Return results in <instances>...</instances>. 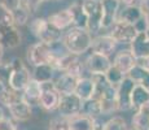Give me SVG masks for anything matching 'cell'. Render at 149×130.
<instances>
[{"mask_svg":"<svg viewBox=\"0 0 149 130\" xmlns=\"http://www.w3.org/2000/svg\"><path fill=\"white\" fill-rule=\"evenodd\" d=\"M134 27H135V30H136L137 34H139V33H147L148 24H147V18H145V16H143L141 18H140L139 21L134 25Z\"/></svg>","mask_w":149,"mask_h":130,"instance_id":"cell-38","label":"cell"},{"mask_svg":"<svg viewBox=\"0 0 149 130\" xmlns=\"http://www.w3.org/2000/svg\"><path fill=\"white\" fill-rule=\"evenodd\" d=\"M136 83L127 76L117 87V100H118V111H128L131 109V94Z\"/></svg>","mask_w":149,"mask_h":130,"instance_id":"cell-9","label":"cell"},{"mask_svg":"<svg viewBox=\"0 0 149 130\" xmlns=\"http://www.w3.org/2000/svg\"><path fill=\"white\" fill-rule=\"evenodd\" d=\"M42 89L43 91L40 95V99H39V105L42 108H44L45 111H54V109L58 108L61 95L54 90L52 82L43 83Z\"/></svg>","mask_w":149,"mask_h":130,"instance_id":"cell-11","label":"cell"},{"mask_svg":"<svg viewBox=\"0 0 149 130\" xmlns=\"http://www.w3.org/2000/svg\"><path fill=\"white\" fill-rule=\"evenodd\" d=\"M9 76L10 64L0 61V86H1V89H9Z\"/></svg>","mask_w":149,"mask_h":130,"instance_id":"cell-34","label":"cell"},{"mask_svg":"<svg viewBox=\"0 0 149 130\" xmlns=\"http://www.w3.org/2000/svg\"><path fill=\"white\" fill-rule=\"evenodd\" d=\"M83 11L87 17V30L91 34H96L101 30V0H84L82 3Z\"/></svg>","mask_w":149,"mask_h":130,"instance_id":"cell-5","label":"cell"},{"mask_svg":"<svg viewBox=\"0 0 149 130\" xmlns=\"http://www.w3.org/2000/svg\"><path fill=\"white\" fill-rule=\"evenodd\" d=\"M110 66H111V61L109 57L95 53V52H92L84 61V68L87 69L92 76L105 74Z\"/></svg>","mask_w":149,"mask_h":130,"instance_id":"cell-10","label":"cell"},{"mask_svg":"<svg viewBox=\"0 0 149 130\" xmlns=\"http://www.w3.org/2000/svg\"><path fill=\"white\" fill-rule=\"evenodd\" d=\"M21 33L13 24L10 14L4 13L0 18V44L7 48H16L21 44Z\"/></svg>","mask_w":149,"mask_h":130,"instance_id":"cell-3","label":"cell"},{"mask_svg":"<svg viewBox=\"0 0 149 130\" xmlns=\"http://www.w3.org/2000/svg\"><path fill=\"white\" fill-rule=\"evenodd\" d=\"M21 7V0H0V8L4 11V13L12 14Z\"/></svg>","mask_w":149,"mask_h":130,"instance_id":"cell-36","label":"cell"},{"mask_svg":"<svg viewBox=\"0 0 149 130\" xmlns=\"http://www.w3.org/2000/svg\"><path fill=\"white\" fill-rule=\"evenodd\" d=\"M48 130H70L69 129V120L61 117V116L53 117L52 120L49 121Z\"/></svg>","mask_w":149,"mask_h":130,"instance_id":"cell-35","label":"cell"},{"mask_svg":"<svg viewBox=\"0 0 149 130\" xmlns=\"http://www.w3.org/2000/svg\"><path fill=\"white\" fill-rule=\"evenodd\" d=\"M121 0H101V29H110L113 24L117 21V13H118Z\"/></svg>","mask_w":149,"mask_h":130,"instance_id":"cell-12","label":"cell"},{"mask_svg":"<svg viewBox=\"0 0 149 130\" xmlns=\"http://www.w3.org/2000/svg\"><path fill=\"white\" fill-rule=\"evenodd\" d=\"M143 16H144V13L140 9V7H126L119 16V21L130 25H135Z\"/></svg>","mask_w":149,"mask_h":130,"instance_id":"cell-28","label":"cell"},{"mask_svg":"<svg viewBox=\"0 0 149 130\" xmlns=\"http://www.w3.org/2000/svg\"><path fill=\"white\" fill-rule=\"evenodd\" d=\"M62 44L69 53L75 56L83 55L92 46V34L87 29L82 27H70L68 33L62 38Z\"/></svg>","mask_w":149,"mask_h":130,"instance_id":"cell-1","label":"cell"},{"mask_svg":"<svg viewBox=\"0 0 149 130\" xmlns=\"http://www.w3.org/2000/svg\"><path fill=\"white\" fill-rule=\"evenodd\" d=\"M81 113L86 115V116H88L91 118H99L102 115L100 100L96 99V98H92V99H88V100H86V102H83Z\"/></svg>","mask_w":149,"mask_h":130,"instance_id":"cell-27","label":"cell"},{"mask_svg":"<svg viewBox=\"0 0 149 130\" xmlns=\"http://www.w3.org/2000/svg\"><path fill=\"white\" fill-rule=\"evenodd\" d=\"M102 130H128V128L125 118L121 116H116L104 124Z\"/></svg>","mask_w":149,"mask_h":130,"instance_id":"cell-31","label":"cell"},{"mask_svg":"<svg viewBox=\"0 0 149 130\" xmlns=\"http://www.w3.org/2000/svg\"><path fill=\"white\" fill-rule=\"evenodd\" d=\"M3 55H4V47L0 44V61H1V59H3Z\"/></svg>","mask_w":149,"mask_h":130,"instance_id":"cell-43","label":"cell"},{"mask_svg":"<svg viewBox=\"0 0 149 130\" xmlns=\"http://www.w3.org/2000/svg\"><path fill=\"white\" fill-rule=\"evenodd\" d=\"M10 64V76H9V89L16 92L22 91L26 85L31 81V74L29 72L27 66L21 59L16 57Z\"/></svg>","mask_w":149,"mask_h":130,"instance_id":"cell-4","label":"cell"},{"mask_svg":"<svg viewBox=\"0 0 149 130\" xmlns=\"http://www.w3.org/2000/svg\"><path fill=\"white\" fill-rule=\"evenodd\" d=\"M47 21L49 22L51 25H53L56 29L61 30V31L65 30V29H69L71 25H74L73 14H71V12L69 11V8L51 14V16L47 18Z\"/></svg>","mask_w":149,"mask_h":130,"instance_id":"cell-18","label":"cell"},{"mask_svg":"<svg viewBox=\"0 0 149 130\" xmlns=\"http://www.w3.org/2000/svg\"><path fill=\"white\" fill-rule=\"evenodd\" d=\"M42 91H43L42 85L31 78V81L26 85V87L22 90L24 94H22L21 96H22V99L27 104H30V105H33V104H39Z\"/></svg>","mask_w":149,"mask_h":130,"instance_id":"cell-20","label":"cell"},{"mask_svg":"<svg viewBox=\"0 0 149 130\" xmlns=\"http://www.w3.org/2000/svg\"><path fill=\"white\" fill-rule=\"evenodd\" d=\"M54 76V68L51 64H40L34 66V72H33V79L39 82L40 85L43 83H48L52 82Z\"/></svg>","mask_w":149,"mask_h":130,"instance_id":"cell-22","label":"cell"},{"mask_svg":"<svg viewBox=\"0 0 149 130\" xmlns=\"http://www.w3.org/2000/svg\"><path fill=\"white\" fill-rule=\"evenodd\" d=\"M147 104H149V91L145 90L143 86L135 85L131 94V107L134 109H139Z\"/></svg>","mask_w":149,"mask_h":130,"instance_id":"cell-26","label":"cell"},{"mask_svg":"<svg viewBox=\"0 0 149 130\" xmlns=\"http://www.w3.org/2000/svg\"><path fill=\"white\" fill-rule=\"evenodd\" d=\"M4 118H5V117H4V112H3V109L0 108V124H1V121L4 120Z\"/></svg>","mask_w":149,"mask_h":130,"instance_id":"cell-44","label":"cell"},{"mask_svg":"<svg viewBox=\"0 0 149 130\" xmlns=\"http://www.w3.org/2000/svg\"><path fill=\"white\" fill-rule=\"evenodd\" d=\"M136 64L143 66L144 69H147V70L149 72V56L145 57V59H140V60H136Z\"/></svg>","mask_w":149,"mask_h":130,"instance_id":"cell-40","label":"cell"},{"mask_svg":"<svg viewBox=\"0 0 149 130\" xmlns=\"http://www.w3.org/2000/svg\"><path fill=\"white\" fill-rule=\"evenodd\" d=\"M82 105H83V100L78 96L77 94H66V95H61L58 104V111L60 116L64 118H71L77 115H79L82 112Z\"/></svg>","mask_w":149,"mask_h":130,"instance_id":"cell-7","label":"cell"},{"mask_svg":"<svg viewBox=\"0 0 149 130\" xmlns=\"http://www.w3.org/2000/svg\"><path fill=\"white\" fill-rule=\"evenodd\" d=\"M40 0H21V7L24 9H26L29 13H34L36 12V9L39 8L40 5Z\"/></svg>","mask_w":149,"mask_h":130,"instance_id":"cell-37","label":"cell"},{"mask_svg":"<svg viewBox=\"0 0 149 130\" xmlns=\"http://www.w3.org/2000/svg\"><path fill=\"white\" fill-rule=\"evenodd\" d=\"M140 9L143 11L144 14H148L149 13V0H140Z\"/></svg>","mask_w":149,"mask_h":130,"instance_id":"cell-39","label":"cell"},{"mask_svg":"<svg viewBox=\"0 0 149 130\" xmlns=\"http://www.w3.org/2000/svg\"><path fill=\"white\" fill-rule=\"evenodd\" d=\"M144 16H145V18H147V24H148V29H147V33H145V34H147V37L149 38V13L144 14Z\"/></svg>","mask_w":149,"mask_h":130,"instance_id":"cell-42","label":"cell"},{"mask_svg":"<svg viewBox=\"0 0 149 130\" xmlns=\"http://www.w3.org/2000/svg\"><path fill=\"white\" fill-rule=\"evenodd\" d=\"M127 77L131 78L136 85H140L149 91V72L147 69H144L140 65H135L130 72L127 73Z\"/></svg>","mask_w":149,"mask_h":130,"instance_id":"cell-24","label":"cell"},{"mask_svg":"<svg viewBox=\"0 0 149 130\" xmlns=\"http://www.w3.org/2000/svg\"><path fill=\"white\" fill-rule=\"evenodd\" d=\"M116 47H117V42L109 34L108 35H99L96 38H92V46H91V48L93 50L95 53L109 57L116 51Z\"/></svg>","mask_w":149,"mask_h":130,"instance_id":"cell-13","label":"cell"},{"mask_svg":"<svg viewBox=\"0 0 149 130\" xmlns=\"http://www.w3.org/2000/svg\"><path fill=\"white\" fill-rule=\"evenodd\" d=\"M69 11L73 14L74 27L87 29V17H86L84 11H83L82 3H74V4H71L69 7Z\"/></svg>","mask_w":149,"mask_h":130,"instance_id":"cell-29","label":"cell"},{"mask_svg":"<svg viewBox=\"0 0 149 130\" xmlns=\"http://www.w3.org/2000/svg\"><path fill=\"white\" fill-rule=\"evenodd\" d=\"M8 111H9L10 116L17 121H27L30 120L31 115H33V109L31 105L27 104L22 98L17 99L14 103H12L9 107H7Z\"/></svg>","mask_w":149,"mask_h":130,"instance_id":"cell-16","label":"cell"},{"mask_svg":"<svg viewBox=\"0 0 149 130\" xmlns=\"http://www.w3.org/2000/svg\"><path fill=\"white\" fill-rule=\"evenodd\" d=\"M113 65L116 66L117 69H119L123 74L127 76L128 72L136 65V60H135V57L132 56V53L130 52V50H123V51H119L118 53L116 55Z\"/></svg>","mask_w":149,"mask_h":130,"instance_id":"cell-19","label":"cell"},{"mask_svg":"<svg viewBox=\"0 0 149 130\" xmlns=\"http://www.w3.org/2000/svg\"><path fill=\"white\" fill-rule=\"evenodd\" d=\"M131 130H135V129H134V128H132V129H131Z\"/></svg>","mask_w":149,"mask_h":130,"instance_id":"cell-46","label":"cell"},{"mask_svg":"<svg viewBox=\"0 0 149 130\" xmlns=\"http://www.w3.org/2000/svg\"><path fill=\"white\" fill-rule=\"evenodd\" d=\"M121 3L126 5V7H139L140 0H121Z\"/></svg>","mask_w":149,"mask_h":130,"instance_id":"cell-41","label":"cell"},{"mask_svg":"<svg viewBox=\"0 0 149 130\" xmlns=\"http://www.w3.org/2000/svg\"><path fill=\"white\" fill-rule=\"evenodd\" d=\"M109 35L117 43H123V44H130L134 39L136 38L137 33L134 27V25L126 24L119 20H117L110 27Z\"/></svg>","mask_w":149,"mask_h":130,"instance_id":"cell-8","label":"cell"},{"mask_svg":"<svg viewBox=\"0 0 149 130\" xmlns=\"http://www.w3.org/2000/svg\"><path fill=\"white\" fill-rule=\"evenodd\" d=\"M70 130H95V118H91L83 113L69 118Z\"/></svg>","mask_w":149,"mask_h":130,"instance_id":"cell-23","label":"cell"},{"mask_svg":"<svg viewBox=\"0 0 149 130\" xmlns=\"http://www.w3.org/2000/svg\"><path fill=\"white\" fill-rule=\"evenodd\" d=\"M30 30L39 39V42L48 46L60 43V39L62 35L61 30L51 25L45 18H34L30 22Z\"/></svg>","mask_w":149,"mask_h":130,"instance_id":"cell-2","label":"cell"},{"mask_svg":"<svg viewBox=\"0 0 149 130\" xmlns=\"http://www.w3.org/2000/svg\"><path fill=\"white\" fill-rule=\"evenodd\" d=\"M130 52L135 60L145 59L149 56V38L145 33H139L136 38L130 43Z\"/></svg>","mask_w":149,"mask_h":130,"instance_id":"cell-14","label":"cell"},{"mask_svg":"<svg viewBox=\"0 0 149 130\" xmlns=\"http://www.w3.org/2000/svg\"><path fill=\"white\" fill-rule=\"evenodd\" d=\"M22 98L18 92L10 90V89H1L0 90V103L4 104L5 107H9L12 103H14L17 99Z\"/></svg>","mask_w":149,"mask_h":130,"instance_id":"cell-32","label":"cell"},{"mask_svg":"<svg viewBox=\"0 0 149 130\" xmlns=\"http://www.w3.org/2000/svg\"><path fill=\"white\" fill-rule=\"evenodd\" d=\"M54 56H56V53L52 50V47L42 42L35 43L31 47H29L27 50V60L34 66L40 64H51Z\"/></svg>","mask_w":149,"mask_h":130,"instance_id":"cell-6","label":"cell"},{"mask_svg":"<svg viewBox=\"0 0 149 130\" xmlns=\"http://www.w3.org/2000/svg\"><path fill=\"white\" fill-rule=\"evenodd\" d=\"M77 83H78V79L75 77L70 76L68 73H61L52 82V85L54 90L60 95H66V94H73L75 91Z\"/></svg>","mask_w":149,"mask_h":130,"instance_id":"cell-15","label":"cell"},{"mask_svg":"<svg viewBox=\"0 0 149 130\" xmlns=\"http://www.w3.org/2000/svg\"><path fill=\"white\" fill-rule=\"evenodd\" d=\"M74 94L78 95L83 102H86L88 99H92L95 96V83H93V81L91 78H86V77L78 79Z\"/></svg>","mask_w":149,"mask_h":130,"instance_id":"cell-21","label":"cell"},{"mask_svg":"<svg viewBox=\"0 0 149 130\" xmlns=\"http://www.w3.org/2000/svg\"><path fill=\"white\" fill-rule=\"evenodd\" d=\"M10 17H12V20H13V24L16 25L17 27H19V26H24L27 24L30 13H29L26 9H24L22 7H19L18 9L14 11V12L10 14Z\"/></svg>","mask_w":149,"mask_h":130,"instance_id":"cell-33","label":"cell"},{"mask_svg":"<svg viewBox=\"0 0 149 130\" xmlns=\"http://www.w3.org/2000/svg\"><path fill=\"white\" fill-rule=\"evenodd\" d=\"M132 126L135 130H149V104L136 109L132 117Z\"/></svg>","mask_w":149,"mask_h":130,"instance_id":"cell-25","label":"cell"},{"mask_svg":"<svg viewBox=\"0 0 149 130\" xmlns=\"http://www.w3.org/2000/svg\"><path fill=\"white\" fill-rule=\"evenodd\" d=\"M40 1H45V0H40Z\"/></svg>","mask_w":149,"mask_h":130,"instance_id":"cell-45","label":"cell"},{"mask_svg":"<svg viewBox=\"0 0 149 130\" xmlns=\"http://www.w3.org/2000/svg\"><path fill=\"white\" fill-rule=\"evenodd\" d=\"M97 99L101 103L102 113H111L118 111V100H117V87L109 86Z\"/></svg>","mask_w":149,"mask_h":130,"instance_id":"cell-17","label":"cell"},{"mask_svg":"<svg viewBox=\"0 0 149 130\" xmlns=\"http://www.w3.org/2000/svg\"><path fill=\"white\" fill-rule=\"evenodd\" d=\"M105 78H107L108 83L110 86H113V87H118L119 83L122 82L123 79H125L126 74H123L119 69H117L116 66H114L113 64H111V66L108 69V72L104 74Z\"/></svg>","mask_w":149,"mask_h":130,"instance_id":"cell-30","label":"cell"}]
</instances>
